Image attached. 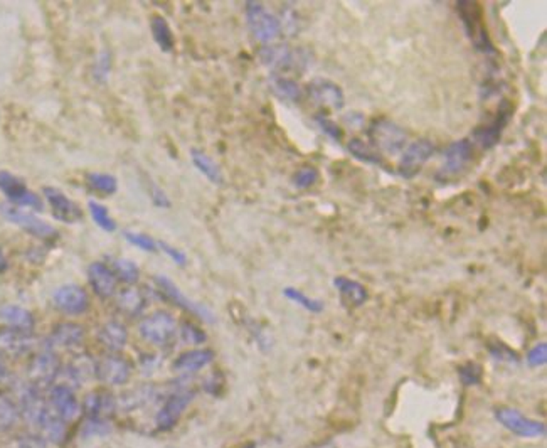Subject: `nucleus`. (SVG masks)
<instances>
[{
    "instance_id": "obj_51",
    "label": "nucleus",
    "mask_w": 547,
    "mask_h": 448,
    "mask_svg": "<svg viewBox=\"0 0 547 448\" xmlns=\"http://www.w3.org/2000/svg\"><path fill=\"white\" fill-rule=\"evenodd\" d=\"M346 120L348 123H352V127H359V125L364 123V116L360 113H357V111H354V113L347 115Z\"/></svg>"
},
{
    "instance_id": "obj_17",
    "label": "nucleus",
    "mask_w": 547,
    "mask_h": 448,
    "mask_svg": "<svg viewBox=\"0 0 547 448\" xmlns=\"http://www.w3.org/2000/svg\"><path fill=\"white\" fill-rule=\"evenodd\" d=\"M473 145L468 139L456 140L453 144H450L443 152V167L439 170L438 175L443 178H453V175L462 174L467 169L468 162L472 158Z\"/></svg>"
},
{
    "instance_id": "obj_31",
    "label": "nucleus",
    "mask_w": 547,
    "mask_h": 448,
    "mask_svg": "<svg viewBox=\"0 0 547 448\" xmlns=\"http://www.w3.org/2000/svg\"><path fill=\"white\" fill-rule=\"evenodd\" d=\"M270 88L271 92L277 94L279 100H285V101H293V103L300 101L301 94H303L300 85L296 83L295 80H291V77L288 76L275 75V73L270 76Z\"/></svg>"
},
{
    "instance_id": "obj_52",
    "label": "nucleus",
    "mask_w": 547,
    "mask_h": 448,
    "mask_svg": "<svg viewBox=\"0 0 547 448\" xmlns=\"http://www.w3.org/2000/svg\"><path fill=\"white\" fill-rule=\"evenodd\" d=\"M305 448H339V447H337V443L332 442V440H320V442L312 443V445H308Z\"/></svg>"
},
{
    "instance_id": "obj_10",
    "label": "nucleus",
    "mask_w": 547,
    "mask_h": 448,
    "mask_svg": "<svg viewBox=\"0 0 547 448\" xmlns=\"http://www.w3.org/2000/svg\"><path fill=\"white\" fill-rule=\"evenodd\" d=\"M132 363L120 354H108L96 363V379L103 385L125 386L132 378Z\"/></svg>"
},
{
    "instance_id": "obj_46",
    "label": "nucleus",
    "mask_w": 547,
    "mask_h": 448,
    "mask_svg": "<svg viewBox=\"0 0 547 448\" xmlns=\"http://www.w3.org/2000/svg\"><path fill=\"white\" fill-rule=\"evenodd\" d=\"M525 361L531 368H541V366H546L547 363V342H539L536 344L531 351L527 352L525 356Z\"/></svg>"
},
{
    "instance_id": "obj_5",
    "label": "nucleus",
    "mask_w": 547,
    "mask_h": 448,
    "mask_svg": "<svg viewBox=\"0 0 547 448\" xmlns=\"http://www.w3.org/2000/svg\"><path fill=\"white\" fill-rule=\"evenodd\" d=\"M246 23L253 37L260 42H271L282 34V24L260 2H246Z\"/></svg>"
},
{
    "instance_id": "obj_32",
    "label": "nucleus",
    "mask_w": 547,
    "mask_h": 448,
    "mask_svg": "<svg viewBox=\"0 0 547 448\" xmlns=\"http://www.w3.org/2000/svg\"><path fill=\"white\" fill-rule=\"evenodd\" d=\"M191 158H192L194 167H196V169L199 170L201 174L209 180V182L216 184V186H222V184H224L222 172H221V169H219L218 163L214 162L208 154H204V152H202V150L192 149L191 150Z\"/></svg>"
},
{
    "instance_id": "obj_23",
    "label": "nucleus",
    "mask_w": 547,
    "mask_h": 448,
    "mask_svg": "<svg viewBox=\"0 0 547 448\" xmlns=\"http://www.w3.org/2000/svg\"><path fill=\"white\" fill-rule=\"evenodd\" d=\"M118 408V399L108 391H93L92 394L86 396L83 410L88 415V420H101L106 421Z\"/></svg>"
},
{
    "instance_id": "obj_41",
    "label": "nucleus",
    "mask_w": 547,
    "mask_h": 448,
    "mask_svg": "<svg viewBox=\"0 0 547 448\" xmlns=\"http://www.w3.org/2000/svg\"><path fill=\"white\" fill-rule=\"evenodd\" d=\"M458 378L463 386H477L484 378V369L477 363H467L458 368Z\"/></svg>"
},
{
    "instance_id": "obj_47",
    "label": "nucleus",
    "mask_w": 547,
    "mask_h": 448,
    "mask_svg": "<svg viewBox=\"0 0 547 448\" xmlns=\"http://www.w3.org/2000/svg\"><path fill=\"white\" fill-rule=\"evenodd\" d=\"M12 448H47V442L41 435L36 433H27L20 435L14 440V447Z\"/></svg>"
},
{
    "instance_id": "obj_53",
    "label": "nucleus",
    "mask_w": 547,
    "mask_h": 448,
    "mask_svg": "<svg viewBox=\"0 0 547 448\" xmlns=\"http://www.w3.org/2000/svg\"><path fill=\"white\" fill-rule=\"evenodd\" d=\"M8 379V371L6 368V364L2 363V357H0V382H6Z\"/></svg>"
},
{
    "instance_id": "obj_4",
    "label": "nucleus",
    "mask_w": 547,
    "mask_h": 448,
    "mask_svg": "<svg viewBox=\"0 0 547 448\" xmlns=\"http://www.w3.org/2000/svg\"><path fill=\"white\" fill-rule=\"evenodd\" d=\"M367 135L374 149L391 155L401 152L408 140L406 132L398 123L391 122L387 118L374 120L372 125L369 127Z\"/></svg>"
},
{
    "instance_id": "obj_48",
    "label": "nucleus",
    "mask_w": 547,
    "mask_h": 448,
    "mask_svg": "<svg viewBox=\"0 0 547 448\" xmlns=\"http://www.w3.org/2000/svg\"><path fill=\"white\" fill-rule=\"evenodd\" d=\"M157 248H158V249H162V251L165 253V255L169 256L170 260L175 263V265L184 266L185 263H187V255H185V253L182 251V249L172 247V244L165 243V241H157Z\"/></svg>"
},
{
    "instance_id": "obj_22",
    "label": "nucleus",
    "mask_w": 547,
    "mask_h": 448,
    "mask_svg": "<svg viewBox=\"0 0 547 448\" xmlns=\"http://www.w3.org/2000/svg\"><path fill=\"white\" fill-rule=\"evenodd\" d=\"M510 116H512V108L509 106V103H503L501 111H498L497 118H495L492 123L485 125V127L477 128V130L473 132V139H475L484 149H492L493 145H497L498 140H501L503 128H505L507 123H509Z\"/></svg>"
},
{
    "instance_id": "obj_35",
    "label": "nucleus",
    "mask_w": 547,
    "mask_h": 448,
    "mask_svg": "<svg viewBox=\"0 0 547 448\" xmlns=\"http://www.w3.org/2000/svg\"><path fill=\"white\" fill-rule=\"evenodd\" d=\"M20 421L17 403L7 394H0V432H11Z\"/></svg>"
},
{
    "instance_id": "obj_3",
    "label": "nucleus",
    "mask_w": 547,
    "mask_h": 448,
    "mask_svg": "<svg viewBox=\"0 0 547 448\" xmlns=\"http://www.w3.org/2000/svg\"><path fill=\"white\" fill-rule=\"evenodd\" d=\"M493 416L507 432L519 438H541L546 437L547 433L546 425L542 421L531 420L515 408L497 406L493 410Z\"/></svg>"
},
{
    "instance_id": "obj_54",
    "label": "nucleus",
    "mask_w": 547,
    "mask_h": 448,
    "mask_svg": "<svg viewBox=\"0 0 547 448\" xmlns=\"http://www.w3.org/2000/svg\"><path fill=\"white\" fill-rule=\"evenodd\" d=\"M6 268H7V261L6 258H4V253L0 251V271H4Z\"/></svg>"
},
{
    "instance_id": "obj_2",
    "label": "nucleus",
    "mask_w": 547,
    "mask_h": 448,
    "mask_svg": "<svg viewBox=\"0 0 547 448\" xmlns=\"http://www.w3.org/2000/svg\"><path fill=\"white\" fill-rule=\"evenodd\" d=\"M196 398V391L189 390V387L179 386L163 399L162 406L158 408L157 415H155V426L158 432H169L179 423L180 416L184 415L189 404Z\"/></svg>"
},
{
    "instance_id": "obj_16",
    "label": "nucleus",
    "mask_w": 547,
    "mask_h": 448,
    "mask_svg": "<svg viewBox=\"0 0 547 448\" xmlns=\"http://www.w3.org/2000/svg\"><path fill=\"white\" fill-rule=\"evenodd\" d=\"M49 406L56 415L61 416L66 423L75 421L83 411L80 399L76 398L73 387L66 385H56L49 391Z\"/></svg>"
},
{
    "instance_id": "obj_8",
    "label": "nucleus",
    "mask_w": 547,
    "mask_h": 448,
    "mask_svg": "<svg viewBox=\"0 0 547 448\" xmlns=\"http://www.w3.org/2000/svg\"><path fill=\"white\" fill-rule=\"evenodd\" d=\"M0 214H2L8 223L23 228L25 232L36 236L39 239H54L56 236H58V231H56L49 223L42 221V219L34 216V214L29 213V211L20 209L19 206L2 204L0 206Z\"/></svg>"
},
{
    "instance_id": "obj_38",
    "label": "nucleus",
    "mask_w": 547,
    "mask_h": 448,
    "mask_svg": "<svg viewBox=\"0 0 547 448\" xmlns=\"http://www.w3.org/2000/svg\"><path fill=\"white\" fill-rule=\"evenodd\" d=\"M88 209H89V214H92L94 224H96L98 228H101V230L105 232L116 231V223H115V219L111 218L110 211H108V208H106V206H103L96 201H89Z\"/></svg>"
},
{
    "instance_id": "obj_19",
    "label": "nucleus",
    "mask_w": 547,
    "mask_h": 448,
    "mask_svg": "<svg viewBox=\"0 0 547 448\" xmlns=\"http://www.w3.org/2000/svg\"><path fill=\"white\" fill-rule=\"evenodd\" d=\"M44 196L49 202L53 216L66 224L80 223L83 219V211L75 201H71L66 194L56 187H44Z\"/></svg>"
},
{
    "instance_id": "obj_25",
    "label": "nucleus",
    "mask_w": 547,
    "mask_h": 448,
    "mask_svg": "<svg viewBox=\"0 0 547 448\" xmlns=\"http://www.w3.org/2000/svg\"><path fill=\"white\" fill-rule=\"evenodd\" d=\"M64 376L70 382L66 386H83L89 379L96 378V363L86 354H77L64 369Z\"/></svg>"
},
{
    "instance_id": "obj_42",
    "label": "nucleus",
    "mask_w": 547,
    "mask_h": 448,
    "mask_svg": "<svg viewBox=\"0 0 547 448\" xmlns=\"http://www.w3.org/2000/svg\"><path fill=\"white\" fill-rule=\"evenodd\" d=\"M315 123L318 125V128H320L322 133L329 137L332 142H335V144H340V142H342V139H344L342 128H340V125L335 123L334 120H330L329 116L317 115Z\"/></svg>"
},
{
    "instance_id": "obj_40",
    "label": "nucleus",
    "mask_w": 547,
    "mask_h": 448,
    "mask_svg": "<svg viewBox=\"0 0 547 448\" xmlns=\"http://www.w3.org/2000/svg\"><path fill=\"white\" fill-rule=\"evenodd\" d=\"M320 179V172L315 167L305 166L300 167L298 170L293 174V186L296 189H310L313 187Z\"/></svg>"
},
{
    "instance_id": "obj_27",
    "label": "nucleus",
    "mask_w": 547,
    "mask_h": 448,
    "mask_svg": "<svg viewBox=\"0 0 547 448\" xmlns=\"http://www.w3.org/2000/svg\"><path fill=\"white\" fill-rule=\"evenodd\" d=\"M334 287L348 307H354V309L363 307L365 301L369 300L367 288L354 278H348V277H344V275H340V277L334 278Z\"/></svg>"
},
{
    "instance_id": "obj_18",
    "label": "nucleus",
    "mask_w": 547,
    "mask_h": 448,
    "mask_svg": "<svg viewBox=\"0 0 547 448\" xmlns=\"http://www.w3.org/2000/svg\"><path fill=\"white\" fill-rule=\"evenodd\" d=\"M308 97L318 105L329 106L334 110H342L346 105V94L335 81L327 77H315L307 86Z\"/></svg>"
},
{
    "instance_id": "obj_30",
    "label": "nucleus",
    "mask_w": 547,
    "mask_h": 448,
    "mask_svg": "<svg viewBox=\"0 0 547 448\" xmlns=\"http://www.w3.org/2000/svg\"><path fill=\"white\" fill-rule=\"evenodd\" d=\"M116 307H118L125 316L139 317L146 307V297L140 288L127 287L116 297Z\"/></svg>"
},
{
    "instance_id": "obj_33",
    "label": "nucleus",
    "mask_w": 547,
    "mask_h": 448,
    "mask_svg": "<svg viewBox=\"0 0 547 448\" xmlns=\"http://www.w3.org/2000/svg\"><path fill=\"white\" fill-rule=\"evenodd\" d=\"M150 29H152L153 41L157 42V46L161 47L163 53H170L175 46V39L165 17L153 15L152 19H150Z\"/></svg>"
},
{
    "instance_id": "obj_50",
    "label": "nucleus",
    "mask_w": 547,
    "mask_h": 448,
    "mask_svg": "<svg viewBox=\"0 0 547 448\" xmlns=\"http://www.w3.org/2000/svg\"><path fill=\"white\" fill-rule=\"evenodd\" d=\"M150 197H152L153 204L157 208H170V199L167 197V194L158 186H155V184L150 186Z\"/></svg>"
},
{
    "instance_id": "obj_13",
    "label": "nucleus",
    "mask_w": 547,
    "mask_h": 448,
    "mask_svg": "<svg viewBox=\"0 0 547 448\" xmlns=\"http://www.w3.org/2000/svg\"><path fill=\"white\" fill-rule=\"evenodd\" d=\"M0 191L8 201L14 202L15 206H25L36 211H42V201L36 192L25 186L23 179L15 178L14 174L7 170H0Z\"/></svg>"
},
{
    "instance_id": "obj_14",
    "label": "nucleus",
    "mask_w": 547,
    "mask_h": 448,
    "mask_svg": "<svg viewBox=\"0 0 547 448\" xmlns=\"http://www.w3.org/2000/svg\"><path fill=\"white\" fill-rule=\"evenodd\" d=\"M460 15H462L463 25L467 29V34L470 36L473 44L478 51H484V53H493L492 42H490L489 36H486V29L484 27L480 17V8L475 2H458Z\"/></svg>"
},
{
    "instance_id": "obj_26",
    "label": "nucleus",
    "mask_w": 547,
    "mask_h": 448,
    "mask_svg": "<svg viewBox=\"0 0 547 448\" xmlns=\"http://www.w3.org/2000/svg\"><path fill=\"white\" fill-rule=\"evenodd\" d=\"M98 342L101 344L106 351L118 354L122 352L128 342V330L122 322L110 321L98 329Z\"/></svg>"
},
{
    "instance_id": "obj_29",
    "label": "nucleus",
    "mask_w": 547,
    "mask_h": 448,
    "mask_svg": "<svg viewBox=\"0 0 547 448\" xmlns=\"http://www.w3.org/2000/svg\"><path fill=\"white\" fill-rule=\"evenodd\" d=\"M0 321L7 327L24 330V332H32V327L36 324L32 313L27 309L19 307V305H2L0 307Z\"/></svg>"
},
{
    "instance_id": "obj_37",
    "label": "nucleus",
    "mask_w": 547,
    "mask_h": 448,
    "mask_svg": "<svg viewBox=\"0 0 547 448\" xmlns=\"http://www.w3.org/2000/svg\"><path fill=\"white\" fill-rule=\"evenodd\" d=\"M111 270H113L116 280H122L128 287H133L140 280V268L127 258H116Z\"/></svg>"
},
{
    "instance_id": "obj_49",
    "label": "nucleus",
    "mask_w": 547,
    "mask_h": 448,
    "mask_svg": "<svg viewBox=\"0 0 547 448\" xmlns=\"http://www.w3.org/2000/svg\"><path fill=\"white\" fill-rule=\"evenodd\" d=\"M110 56L108 53H101L100 58L96 61V68H94V76L98 77L100 81H105L106 76L110 73Z\"/></svg>"
},
{
    "instance_id": "obj_15",
    "label": "nucleus",
    "mask_w": 547,
    "mask_h": 448,
    "mask_svg": "<svg viewBox=\"0 0 547 448\" xmlns=\"http://www.w3.org/2000/svg\"><path fill=\"white\" fill-rule=\"evenodd\" d=\"M54 307L66 316H83L89 309V297L80 285H63L53 295Z\"/></svg>"
},
{
    "instance_id": "obj_9",
    "label": "nucleus",
    "mask_w": 547,
    "mask_h": 448,
    "mask_svg": "<svg viewBox=\"0 0 547 448\" xmlns=\"http://www.w3.org/2000/svg\"><path fill=\"white\" fill-rule=\"evenodd\" d=\"M261 61L271 70L277 71H290L300 70L307 66V54L303 49H291L285 44L266 46L261 49Z\"/></svg>"
},
{
    "instance_id": "obj_39",
    "label": "nucleus",
    "mask_w": 547,
    "mask_h": 448,
    "mask_svg": "<svg viewBox=\"0 0 547 448\" xmlns=\"http://www.w3.org/2000/svg\"><path fill=\"white\" fill-rule=\"evenodd\" d=\"M88 184L94 191L108 194V196L118 191V180L111 174H105V172H92V174H88Z\"/></svg>"
},
{
    "instance_id": "obj_44",
    "label": "nucleus",
    "mask_w": 547,
    "mask_h": 448,
    "mask_svg": "<svg viewBox=\"0 0 547 448\" xmlns=\"http://www.w3.org/2000/svg\"><path fill=\"white\" fill-rule=\"evenodd\" d=\"M180 337L184 342L192 344V346H201L208 340V334L201 329V327L191 324V322H184L180 327Z\"/></svg>"
},
{
    "instance_id": "obj_20",
    "label": "nucleus",
    "mask_w": 547,
    "mask_h": 448,
    "mask_svg": "<svg viewBox=\"0 0 547 448\" xmlns=\"http://www.w3.org/2000/svg\"><path fill=\"white\" fill-rule=\"evenodd\" d=\"M88 282L100 299H111L116 294V277L108 265L94 261L88 266Z\"/></svg>"
},
{
    "instance_id": "obj_43",
    "label": "nucleus",
    "mask_w": 547,
    "mask_h": 448,
    "mask_svg": "<svg viewBox=\"0 0 547 448\" xmlns=\"http://www.w3.org/2000/svg\"><path fill=\"white\" fill-rule=\"evenodd\" d=\"M125 239L128 241V243H132L133 247H137L139 249H142V251H149V253H153L157 251V241H155L153 238H150L149 235H145V232H139V231H125L123 232Z\"/></svg>"
},
{
    "instance_id": "obj_12",
    "label": "nucleus",
    "mask_w": 547,
    "mask_h": 448,
    "mask_svg": "<svg viewBox=\"0 0 547 448\" xmlns=\"http://www.w3.org/2000/svg\"><path fill=\"white\" fill-rule=\"evenodd\" d=\"M37 339L32 332L12 329V327H0V357L19 359L36 349Z\"/></svg>"
},
{
    "instance_id": "obj_21",
    "label": "nucleus",
    "mask_w": 547,
    "mask_h": 448,
    "mask_svg": "<svg viewBox=\"0 0 547 448\" xmlns=\"http://www.w3.org/2000/svg\"><path fill=\"white\" fill-rule=\"evenodd\" d=\"M84 340V329L80 324H73V322H63L53 329V332L47 337V347L53 349H76L83 344Z\"/></svg>"
},
{
    "instance_id": "obj_36",
    "label": "nucleus",
    "mask_w": 547,
    "mask_h": 448,
    "mask_svg": "<svg viewBox=\"0 0 547 448\" xmlns=\"http://www.w3.org/2000/svg\"><path fill=\"white\" fill-rule=\"evenodd\" d=\"M283 295H285L290 301H293V304L300 305V307L308 310L310 313H322L325 309L324 301L313 299V297H308L307 294H303V292L295 287H287L285 290H283Z\"/></svg>"
},
{
    "instance_id": "obj_28",
    "label": "nucleus",
    "mask_w": 547,
    "mask_h": 448,
    "mask_svg": "<svg viewBox=\"0 0 547 448\" xmlns=\"http://www.w3.org/2000/svg\"><path fill=\"white\" fill-rule=\"evenodd\" d=\"M37 432L46 442L54 443V445H61V443L66 440L68 423L61 416L56 415L49 406L44 413V416H42L41 423L37 426Z\"/></svg>"
},
{
    "instance_id": "obj_55",
    "label": "nucleus",
    "mask_w": 547,
    "mask_h": 448,
    "mask_svg": "<svg viewBox=\"0 0 547 448\" xmlns=\"http://www.w3.org/2000/svg\"><path fill=\"white\" fill-rule=\"evenodd\" d=\"M241 448H256V445H255V443H248V445H244V447H241Z\"/></svg>"
},
{
    "instance_id": "obj_1",
    "label": "nucleus",
    "mask_w": 547,
    "mask_h": 448,
    "mask_svg": "<svg viewBox=\"0 0 547 448\" xmlns=\"http://www.w3.org/2000/svg\"><path fill=\"white\" fill-rule=\"evenodd\" d=\"M177 321L165 310H157V312L146 316L140 322L139 332L145 342L152 344L155 347L170 346L172 340L177 334Z\"/></svg>"
},
{
    "instance_id": "obj_11",
    "label": "nucleus",
    "mask_w": 547,
    "mask_h": 448,
    "mask_svg": "<svg viewBox=\"0 0 547 448\" xmlns=\"http://www.w3.org/2000/svg\"><path fill=\"white\" fill-rule=\"evenodd\" d=\"M434 144L428 139L415 140L404 149L401 161H399V175L404 179H413L423 169V166L434 155Z\"/></svg>"
},
{
    "instance_id": "obj_24",
    "label": "nucleus",
    "mask_w": 547,
    "mask_h": 448,
    "mask_svg": "<svg viewBox=\"0 0 547 448\" xmlns=\"http://www.w3.org/2000/svg\"><path fill=\"white\" fill-rule=\"evenodd\" d=\"M214 361V352L210 349H192V351L182 352L177 359L174 361L172 368L175 373L184 374H196L202 371L206 366H209Z\"/></svg>"
},
{
    "instance_id": "obj_6",
    "label": "nucleus",
    "mask_w": 547,
    "mask_h": 448,
    "mask_svg": "<svg viewBox=\"0 0 547 448\" xmlns=\"http://www.w3.org/2000/svg\"><path fill=\"white\" fill-rule=\"evenodd\" d=\"M61 361L56 356L54 351L47 349L32 356L31 363L27 366V379L29 385L37 390L49 387L61 374Z\"/></svg>"
},
{
    "instance_id": "obj_34",
    "label": "nucleus",
    "mask_w": 547,
    "mask_h": 448,
    "mask_svg": "<svg viewBox=\"0 0 547 448\" xmlns=\"http://www.w3.org/2000/svg\"><path fill=\"white\" fill-rule=\"evenodd\" d=\"M347 150L351 152L352 157H356L359 162L369 163V166H384V161L379 155L376 149L370 147L369 144H365L360 139H351L347 144Z\"/></svg>"
},
{
    "instance_id": "obj_45",
    "label": "nucleus",
    "mask_w": 547,
    "mask_h": 448,
    "mask_svg": "<svg viewBox=\"0 0 547 448\" xmlns=\"http://www.w3.org/2000/svg\"><path fill=\"white\" fill-rule=\"evenodd\" d=\"M489 352L493 359L503 361V363H512V364L519 363V356H517V352L512 351V349L509 346H505V344L498 342V340L497 342L490 344Z\"/></svg>"
},
{
    "instance_id": "obj_7",
    "label": "nucleus",
    "mask_w": 547,
    "mask_h": 448,
    "mask_svg": "<svg viewBox=\"0 0 547 448\" xmlns=\"http://www.w3.org/2000/svg\"><path fill=\"white\" fill-rule=\"evenodd\" d=\"M155 285H157L158 292H161L163 299H167L170 301V304L177 305L179 309L185 310V312L192 313V316L199 317L201 321L204 322H209V324H213V322H216V317H214V313L210 312V310L206 307V305L202 304H197L196 300L189 299L187 295L184 294L180 288L175 285L174 282H172L170 278L163 277V275H158V277H155Z\"/></svg>"
}]
</instances>
